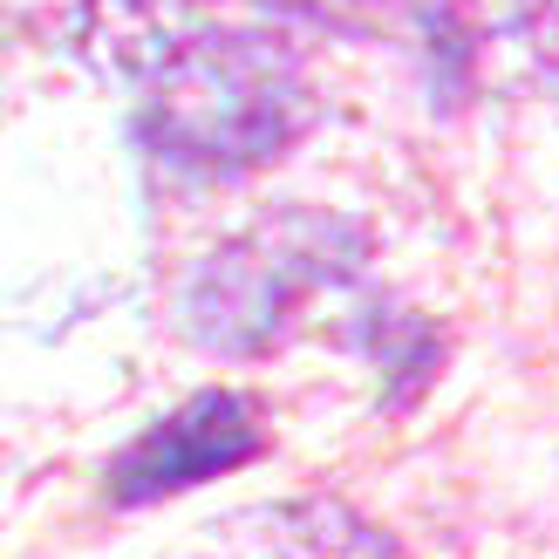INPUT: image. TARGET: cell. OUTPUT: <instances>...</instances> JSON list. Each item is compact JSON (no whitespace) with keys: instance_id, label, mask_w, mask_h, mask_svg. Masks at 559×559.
Segmentation results:
<instances>
[{"instance_id":"obj_1","label":"cell","mask_w":559,"mask_h":559,"mask_svg":"<svg viewBox=\"0 0 559 559\" xmlns=\"http://www.w3.org/2000/svg\"><path fill=\"white\" fill-rule=\"evenodd\" d=\"M321 117L307 55L280 35H185L136 109V136L191 178H246L280 164Z\"/></svg>"},{"instance_id":"obj_2","label":"cell","mask_w":559,"mask_h":559,"mask_svg":"<svg viewBox=\"0 0 559 559\" xmlns=\"http://www.w3.org/2000/svg\"><path fill=\"white\" fill-rule=\"evenodd\" d=\"M369 260V233L342 212L294 205L280 218H260L253 233L199 266L185 300L191 342L212 355H266L294 334V321L334 287H355Z\"/></svg>"},{"instance_id":"obj_3","label":"cell","mask_w":559,"mask_h":559,"mask_svg":"<svg viewBox=\"0 0 559 559\" xmlns=\"http://www.w3.org/2000/svg\"><path fill=\"white\" fill-rule=\"evenodd\" d=\"M266 451V424L260 403L239 389H199L191 403H178L171 416H157L144 437H130L117 464H109V506H157L171 491H191L205 478L253 464Z\"/></svg>"},{"instance_id":"obj_4","label":"cell","mask_w":559,"mask_h":559,"mask_svg":"<svg viewBox=\"0 0 559 559\" xmlns=\"http://www.w3.org/2000/svg\"><path fill=\"white\" fill-rule=\"evenodd\" d=\"M164 559H396V552L355 512L328 506V498H294V506H246L205 519Z\"/></svg>"},{"instance_id":"obj_5","label":"cell","mask_w":559,"mask_h":559,"mask_svg":"<svg viewBox=\"0 0 559 559\" xmlns=\"http://www.w3.org/2000/svg\"><path fill=\"white\" fill-rule=\"evenodd\" d=\"M191 0H75V48L109 82H151L191 35Z\"/></svg>"},{"instance_id":"obj_6","label":"cell","mask_w":559,"mask_h":559,"mask_svg":"<svg viewBox=\"0 0 559 559\" xmlns=\"http://www.w3.org/2000/svg\"><path fill=\"white\" fill-rule=\"evenodd\" d=\"M273 14L287 21H314V27H348V35H361V27L376 21V0H266Z\"/></svg>"},{"instance_id":"obj_7","label":"cell","mask_w":559,"mask_h":559,"mask_svg":"<svg viewBox=\"0 0 559 559\" xmlns=\"http://www.w3.org/2000/svg\"><path fill=\"white\" fill-rule=\"evenodd\" d=\"M512 14H519V35L533 41V55L559 75V0H512Z\"/></svg>"}]
</instances>
